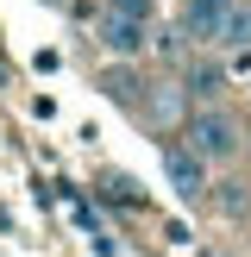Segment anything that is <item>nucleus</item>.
Here are the masks:
<instances>
[{
	"instance_id": "obj_1",
	"label": "nucleus",
	"mask_w": 251,
	"mask_h": 257,
	"mask_svg": "<svg viewBox=\"0 0 251 257\" xmlns=\"http://www.w3.org/2000/svg\"><path fill=\"white\" fill-rule=\"evenodd\" d=\"M182 138H188V145H195L207 163H232L238 151H245V125L232 119V107H226V100L188 107V119H182Z\"/></svg>"
},
{
	"instance_id": "obj_2",
	"label": "nucleus",
	"mask_w": 251,
	"mask_h": 257,
	"mask_svg": "<svg viewBox=\"0 0 251 257\" xmlns=\"http://www.w3.org/2000/svg\"><path fill=\"white\" fill-rule=\"evenodd\" d=\"M207 170H213V163L201 157L188 138H170V145H163V176H170V188L182 201H201V195H207Z\"/></svg>"
},
{
	"instance_id": "obj_3",
	"label": "nucleus",
	"mask_w": 251,
	"mask_h": 257,
	"mask_svg": "<svg viewBox=\"0 0 251 257\" xmlns=\"http://www.w3.org/2000/svg\"><path fill=\"white\" fill-rule=\"evenodd\" d=\"M226 13H232V0H182V7H176V32H182L188 44H220Z\"/></svg>"
},
{
	"instance_id": "obj_4",
	"label": "nucleus",
	"mask_w": 251,
	"mask_h": 257,
	"mask_svg": "<svg viewBox=\"0 0 251 257\" xmlns=\"http://www.w3.org/2000/svg\"><path fill=\"white\" fill-rule=\"evenodd\" d=\"M226 88H232V69H226L220 57H195V63L182 69V94H188V107L226 100Z\"/></svg>"
},
{
	"instance_id": "obj_5",
	"label": "nucleus",
	"mask_w": 251,
	"mask_h": 257,
	"mask_svg": "<svg viewBox=\"0 0 251 257\" xmlns=\"http://www.w3.org/2000/svg\"><path fill=\"white\" fill-rule=\"evenodd\" d=\"M100 50H107V57H126L132 63L138 50H145V38H151V25L145 19H126V13H100Z\"/></svg>"
},
{
	"instance_id": "obj_6",
	"label": "nucleus",
	"mask_w": 251,
	"mask_h": 257,
	"mask_svg": "<svg viewBox=\"0 0 251 257\" xmlns=\"http://www.w3.org/2000/svg\"><path fill=\"white\" fill-rule=\"evenodd\" d=\"M100 88H107V100H119V107H132V113H145V94H151V88L138 82L132 69H107V82H100Z\"/></svg>"
},
{
	"instance_id": "obj_7",
	"label": "nucleus",
	"mask_w": 251,
	"mask_h": 257,
	"mask_svg": "<svg viewBox=\"0 0 251 257\" xmlns=\"http://www.w3.org/2000/svg\"><path fill=\"white\" fill-rule=\"evenodd\" d=\"M220 44L226 50H251V0H232V13L220 25Z\"/></svg>"
},
{
	"instance_id": "obj_8",
	"label": "nucleus",
	"mask_w": 251,
	"mask_h": 257,
	"mask_svg": "<svg viewBox=\"0 0 251 257\" xmlns=\"http://www.w3.org/2000/svg\"><path fill=\"white\" fill-rule=\"evenodd\" d=\"M100 13H126V19H157V0H100Z\"/></svg>"
},
{
	"instance_id": "obj_9",
	"label": "nucleus",
	"mask_w": 251,
	"mask_h": 257,
	"mask_svg": "<svg viewBox=\"0 0 251 257\" xmlns=\"http://www.w3.org/2000/svg\"><path fill=\"white\" fill-rule=\"evenodd\" d=\"M107 201H113V207H119V201L138 207V182H132V176H107Z\"/></svg>"
},
{
	"instance_id": "obj_10",
	"label": "nucleus",
	"mask_w": 251,
	"mask_h": 257,
	"mask_svg": "<svg viewBox=\"0 0 251 257\" xmlns=\"http://www.w3.org/2000/svg\"><path fill=\"white\" fill-rule=\"evenodd\" d=\"M182 44H188V38H182V32H176V25H170V32H163V38H157V50H163V57H170V63H176V57H182Z\"/></svg>"
},
{
	"instance_id": "obj_11",
	"label": "nucleus",
	"mask_w": 251,
	"mask_h": 257,
	"mask_svg": "<svg viewBox=\"0 0 251 257\" xmlns=\"http://www.w3.org/2000/svg\"><path fill=\"white\" fill-rule=\"evenodd\" d=\"M44 7H63V0H44Z\"/></svg>"
}]
</instances>
